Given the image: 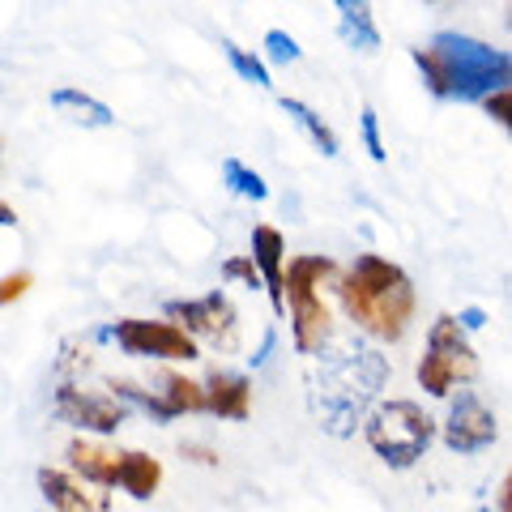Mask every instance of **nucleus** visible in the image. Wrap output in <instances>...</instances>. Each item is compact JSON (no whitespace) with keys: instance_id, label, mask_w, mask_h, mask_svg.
Returning <instances> with one entry per match:
<instances>
[{"instance_id":"nucleus-1","label":"nucleus","mask_w":512,"mask_h":512,"mask_svg":"<svg viewBox=\"0 0 512 512\" xmlns=\"http://www.w3.org/2000/svg\"><path fill=\"white\" fill-rule=\"evenodd\" d=\"M333 291H338V303L350 325L384 346L402 342L414 325V312H419V295H414L410 274L380 252H359L355 265L338 278Z\"/></svg>"},{"instance_id":"nucleus-2","label":"nucleus","mask_w":512,"mask_h":512,"mask_svg":"<svg viewBox=\"0 0 512 512\" xmlns=\"http://www.w3.org/2000/svg\"><path fill=\"white\" fill-rule=\"evenodd\" d=\"M410 60L419 64L423 86L436 99L483 103L512 86V56L461 30H440L431 43L410 47Z\"/></svg>"},{"instance_id":"nucleus-3","label":"nucleus","mask_w":512,"mask_h":512,"mask_svg":"<svg viewBox=\"0 0 512 512\" xmlns=\"http://www.w3.org/2000/svg\"><path fill=\"white\" fill-rule=\"evenodd\" d=\"M342 269L333 256H320V252H303L286 261V282H282V295H286V316H291V342L299 355H325L329 342H333V312L329 303L320 299V291L333 282L338 286Z\"/></svg>"},{"instance_id":"nucleus-4","label":"nucleus","mask_w":512,"mask_h":512,"mask_svg":"<svg viewBox=\"0 0 512 512\" xmlns=\"http://www.w3.org/2000/svg\"><path fill=\"white\" fill-rule=\"evenodd\" d=\"M363 440L389 470H414L440 440V423L414 397H384L367 410Z\"/></svg>"},{"instance_id":"nucleus-5","label":"nucleus","mask_w":512,"mask_h":512,"mask_svg":"<svg viewBox=\"0 0 512 512\" xmlns=\"http://www.w3.org/2000/svg\"><path fill=\"white\" fill-rule=\"evenodd\" d=\"M478 372H483V363H478V350L470 346V333L461 329V320L453 312H440L427 329V346L419 363H414L419 389L427 397H436V402H448L457 389L474 384Z\"/></svg>"},{"instance_id":"nucleus-6","label":"nucleus","mask_w":512,"mask_h":512,"mask_svg":"<svg viewBox=\"0 0 512 512\" xmlns=\"http://www.w3.org/2000/svg\"><path fill=\"white\" fill-rule=\"evenodd\" d=\"M52 419L73 427L77 436L111 440L128 419H133V410H128L107 384L94 389V384H86V380H60L56 393H52Z\"/></svg>"},{"instance_id":"nucleus-7","label":"nucleus","mask_w":512,"mask_h":512,"mask_svg":"<svg viewBox=\"0 0 512 512\" xmlns=\"http://www.w3.org/2000/svg\"><path fill=\"white\" fill-rule=\"evenodd\" d=\"M111 342H116L128 359H158L167 367L201 359L197 338H188L167 316H124L111 325Z\"/></svg>"},{"instance_id":"nucleus-8","label":"nucleus","mask_w":512,"mask_h":512,"mask_svg":"<svg viewBox=\"0 0 512 512\" xmlns=\"http://www.w3.org/2000/svg\"><path fill=\"white\" fill-rule=\"evenodd\" d=\"M167 320H175L188 338H197V346H214L222 355H231L239 346V312L227 291H210L201 299H171Z\"/></svg>"},{"instance_id":"nucleus-9","label":"nucleus","mask_w":512,"mask_h":512,"mask_svg":"<svg viewBox=\"0 0 512 512\" xmlns=\"http://www.w3.org/2000/svg\"><path fill=\"white\" fill-rule=\"evenodd\" d=\"M500 440V419L487 406L483 393H453L448 397V410L440 419V444L457 457H474L487 453V448Z\"/></svg>"},{"instance_id":"nucleus-10","label":"nucleus","mask_w":512,"mask_h":512,"mask_svg":"<svg viewBox=\"0 0 512 512\" xmlns=\"http://www.w3.org/2000/svg\"><path fill=\"white\" fill-rule=\"evenodd\" d=\"M146 384L154 393V423L167 427L175 419H188V414H205V384L180 367H158Z\"/></svg>"},{"instance_id":"nucleus-11","label":"nucleus","mask_w":512,"mask_h":512,"mask_svg":"<svg viewBox=\"0 0 512 512\" xmlns=\"http://www.w3.org/2000/svg\"><path fill=\"white\" fill-rule=\"evenodd\" d=\"M35 483H39V495L47 500V512H111V491L82 483V478L64 466H43L35 474Z\"/></svg>"},{"instance_id":"nucleus-12","label":"nucleus","mask_w":512,"mask_h":512,"mask_svg":"<svg viewBox=\"0 0 512 512\" xmlns=\"http://www.w3.org/2000/svg\"><path fill=\"white\" fill-rule=\"evenodd\" d=\"M120 457H124V448H116L111 440H99V436H73L64 444V470H73L82 483L99 487V491H116Z\"/></svg>"},{"instance_id":"nucleus-13","label":"nucleus","mask_w":512,"mask_h":512,"mask_svg":"<svg viewBox=\"0 0 512 512\" xmlns=\"http://www.w3.org/2000/svg\"><path fill=\"white\" fill-rule=\"evenodd\" d=\"M205 384V414H214L222 423H244L252 414V376L235 372V367H214Z\"/></svg>"},{"instance_id":"nucleus-14","label":"nucleus","mask_w":512,"mask_h":512,"mask_svg":"<svg viewBox=\"0 0 512 512\" xmlns=\"http://www.w3.org/2000/svg\"><path fill=\"white\" fill-rule=\"evenodd\" d=\"M252 265L265 282V295H269V308L278 316H286V295H282V282H286V239L278 227L269 222H256L252 227Z\"/></svg>"},{"instance_id":"nucleus-15","label":"nucleus","mask_w":512,"mask_h":512,"mask_svg":"<svg viewBox=\"0 0 512 512\" xmlns=\"http://www.w3.org/2000/svg\"><path fill=\"white\" fill-rule=\"evenodd\" d=\"M163 461H158L154 453H146V448H124V457H120V478H116V491H124L128 500H137V504H146L154 500L158 491H163Z\"/></svg>"},{"instance_id":"nucleus-16","label":"nucleus","mask_w":512,"mask_h":512,"mask_svg":"<svg viewBox=\"0 0 512 512\" xmlns=\"http://www.w3.org/2000/svg\"><path fill=\"white\" fill-rule=\"evenodd\" d=\"M338 9V35L355 47V52H380V26L372 18V0H333Z\"/></svg>"},{"instance_id":"nucleus-17","label":"nucleus","mask_w":512,"mask_h":512,"mask_svg":"<svg viewBox=\"0 0 512 512\" xmlns=\"http://www.w3.org/2000/svg\"><path fill=\"white\" fill-rule=\"evenodd\" d=\"M52 111H60L64 120H73V124H82V128H111L116 124V111H111L103 99H94V94L86 90H77V86H60L52 90Z\"/></svg>"},{"instance_id":"nucleus-18","label":"nucleus","mask_w":512,"mask_h":512,"mask_svg":"<svg viewBox=\"0 0 512 512\" xmlns=\"http://www.w3.org/2000/svg\"><path fill=\"white\" fill-rule=\"evenodd\" d=\"M282 111H286V116H291V120L303 128V133H308V141H312V146H316L320 154H325V158H338L342 141H338V133H333V128H329L325 120H320V111H312L303 99H291V94L282 99Z\"/></svg>"},{"instance_id":"nucleus-19","label":"nucleus","mask_w":512,"mask_h":512,"mask_svg":"<svg viewBox=\"0 0 512 512\" xmlns=\"http://www.w3.org/2000/svg\"><path fill=\"white\" fill-rule=\"evenodd\" d=\"M222 184L244 201H265L269 197V184L244 163V158H222Z\"/></svg>"},{"instance_id":"nucleus-20","label":"nucleus","mask_w":512,"mask_h":512,"mask_svg":"<svg viewBox=\"0 0 512 512\" xmlns=\"http://www.w3.org/2000/svg\"><path fill=\"white\" fill-rule=\"evenodd\" d=\"M222 56H227V64H231V69H235L239 77H244L248 86H261V90L274 86V77H269V64H265L261 56H256V52H244L239 43L222 39Z\"/></svg>"},{"instance_id":"nucleus-21","label":"nucleus","mask_w":512,"mask_h":512,"mask_svg":"<svg viewBox=\"0 0 512 512\" xmlns=\"http://www.w3.org/2000/svg\"><path fill=\"white\" fill-rule=\"evenodd\" d=\"M359 133H363V150L372 163H384L389 158V150H384V137H380V116H376V107L372 103H363L359 107Z\"/></svg>"},{"instance_id":"nucleus-22","label":"nucleus","mask_w":512,"mask_h":512,"mask_svg":"<svg viewBox=\"0 0 512 512\" xmlns=\"http://www.w3.org/2000/svg\"><path fill=\"white\" fill-rule=\"evenodd\" d=\"M265 60L269 64H295L303 56V47L295 35H286V30H265Z\"/></svg>"},{"instance_id":"nucleus-23","label":"nucleus","mask_w":512,"mask_h":512,"mask_svg":"<svg viewBox=\"0 0 512 512\" xmlns=\"http://www.w3.org/2000/svg\"><path fill=\"white\" fill-rule=\"evenodd\" d=\"M222 282H244L248 291H265L261 274H256L252 256H231V261H222Z\"/></svg>"},{"instance_id":"nucleus-24","label":"nucleus","mask_w":512,"mask_h":512,"mask_svg":"<svg viewBox=\"0 0 512 512\" xmlns=\"http://www.w3.org/2000/svg\"><path fill=\"white\" fill-rule=\"evenodd\" d=\"M180 457H184V461H192V466H201V470L222 466L218 448H214V444H201V440H184V444H180Z\"/></svg>"},{"instance_id":"nucleus-25","label":"nucleus","mask_w":512,"mask_h":512,"mask_svg":"<svg viewBox=\"0 0 512 512\" xmlns=\"http://www.w3.org/2000/svg\"><path fill=\"white\" fill-rule=\"evenodd\" d=\"M483 111L512 137V86L500 90V94H491V99H483Z\"/></svg>"},{"instance_id":"nucleus-26","label":"nucleus","mask_w":512,"mask_h":512,"mask_svg":"<svg viewBox=\"0 0 512 512\" xmlns=\"http://www.w3.org/2000/svg\"><path fill=\"white\" fill-rule=\"evenodd\" d=\"M30 286H35V278L26 274V269H18V274H5L0 278V308H9V303H18Z\"/></svg>"},{"instance_id":"nucleus-27","label":"nucleus","mask_w":512,"mask_h":512,"mask_svg":"<svg viewBox=\"0 0 512 512\" xmlns=\"http://www.w3.org/2000/svg\"><path fill=\"white\" fill-rule=\"evenodd\" d=\"M491 512H512V470L500 478V487H495V500H491Z\"/></svg>"},{"instance_id":"nucleus-28","label":"nucleus","mask_w":512,"mask_h":512,"mask_svg":"<svg viewBox=\"0 0 512 512\" xmlns=\"http://www.w3.org/2000/svg\"><path fill=\"white\" fill-rule=\"evenodd\" d=\"M457 320H461V329H466V333H474V329H483V325H487V312H483V308H466Z\"/></svg>"},{"instance_id":"nucleus-29","label":"nucleus","mask_w":512,"mask_h":512,"mask_svg":"<svg viewBox=\"0 0 512 512\" xmlns=\"http://www.w3.org/2000/svg\"><path fill=\"white\" fill-rule=\"evenodd\" d=\"M0 227H18V214H13L9 201H0Z\"/></svg>"},{"instance_id":"nucleus-30","label":"nucleus","mask_w":512,"mask_h":512,"mask_svg":"<svg viewBox=\"0 0 512 512\" xmlns=\"http://www.w3.org/2000/svg\"><path fill=\"white\" fill-rule=\"evenodd\" d=\"M504 26H508V35H512V0H508V9H504Z\"/></svg>"},{"instance_id":"nucleus-31","label":"nucleus","mask_w":512,"mask_h":512,"mask_svg":"<svg viewBox=\"0 0 512 512\" xmlns=\"http://www.w3.org/2000/svg\"><path fill=\"white\" fill-rule=\"evenodd\" d=\"M504 286H508V299H512V274H508V278H504Z\"/></svg>"},{"instance_id":"nucleus-32","label":"nucleus","mask_w":512,"mask_h":512,"mask_svg":"<svg viewBox=\"0 0 512 512\" xmlns=\"http://www.w3.org/2000/svg\"><path fill=\"white\" fill-rule=\"evenodd\" d=\"M43 512H47V508H43Z\"/></svg>"}]
</instances>
